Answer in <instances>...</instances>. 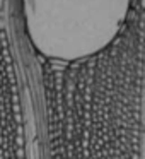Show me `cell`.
Listing matches in <instances>:
<instances>
[{"mask_svg": "<svg viewBox=\"0 0 145 159\" xmlns=\"http://www.w3.org/2000/svg\"><path fill=\"white\" fill-rule=\"evenodd\" d=\"M26 99L11 50L0 36V159H33Z\"/></svg>", "mask_w": 145, "mask_h": 159, "instance_id": "2", "label": "cell"}, {"mask_svg": "<svg viewBox=\"0 0 145 159\" xmlns=\"http://www.w3.org/2000/svg\"><path fill=\"white\" fill-rule=\"evenodd\" d=\"M131 0H21L31 46L55 63H80L113 46Z\"/></svg>", "mask_w": 145, "mask_h": 159, "instance_id": "1", "label": "cell"}]
</instances>
